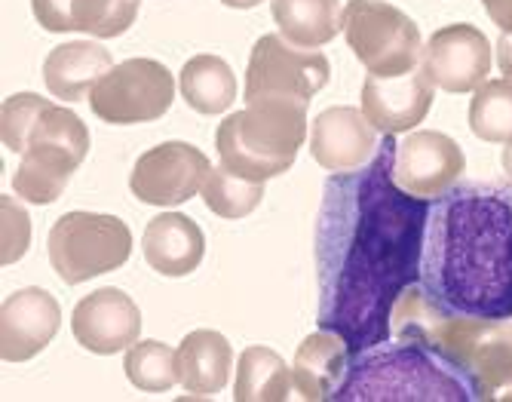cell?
<instances>
[{"mask_svg": "<svg viewBox=\"0 0 512 402\" xmlns=\"http://www.w3.org/2000/svg\"><path fill=\"white\" fill-rule=\"evenodd\" d=\"M488 387L427 335L402 332L399 341H381L350 353L347 375L332 402H479Z\"/></svg>", "mask_w": 512, "mask_h": 402, "instance_id": "3", "label": "cell"}, {"mask_svg": "<svg viewBox=\"0 0 512 402\" xmlns=\"http://www.w3.org/2000/svg\"><path fill=\"white\" fill-rule=\"evenodd\" d=\"M31 240V221L25 215V209L13 200L4 197V264H13L25 255Z\"/></svg>", "mask_w": 512, "mask_h": 402, "instance_id": "28", "label": "cell"}, {"mask_svg": "<svg viewBox=\"0 0 512 402\" xmlns=\"http://www.w3.org/2000/svg\"><path fill=\"white\" fill-rule=\"evenodd\" d=\"M212 166L209 157L188 142H163L145 151L132 169V194L151 206H181L194 200Z\"/></svg>", "mask_w": 512, "mask_h": 402, "instance_id": "10", "label": "cell"}, {"mask_svg": "<svg viewBox=\"0 0 512 402\" xmlns=\"http://www.w3.org/2000/svg\"><path fill=\"white\" fill-rule=\"evenodd\" d=\"M221 4L234 7V10H252V7H258V4H261V0H221Z\"/></svg>", "mask_w": 512, "mask_h": 402, "instance_id": "31", "label": "cell"}, {"mask_svg": "<svg viewBox=\"0 0 512 402\" xmlns=\"http://www.w3.org/2000/svg\"><path fill=\"white\" fill-rule=\"evenodd\" d=\"M175 99V77L163 62L129 59L114 65L89 93V108L111 126L148 123L163 117Z\"/></svg>", "mask_w": 512, "mask_h": 402, "instance_id": "8", "label": "cell"}, {"mask_svg": "<svg viewBox=\"0 0 512 402\" xmlns=\"http://www.w3.org/2000/svg\"><path fill=\"white\" fill-rule=\"evenodd\" d=\"M503 172L512 178V142L506 145V151H503Z\"/></svg>", "mask_w": 512, "mask_h": 402, "instance_id": "32", "label": "cell"}, {"mask_svg": "<svg viewBox=\"0 0 512 402\" xmlns=\"http://www.w3.org/2000/svg\"><path fill=\"white\" fill-rule=\"evenodd\" d=\"M178 83L184 102L200 114H221L237 102V77L221 56H194Z\"/></svg>", "mask_w": 512, "mask_h": 402, "instance_id": "23", "label": "cell"}, {"mask_svg": "<svg viewBox=\"0 0 512 402\" xmlns=\"http://www.w3.org/2000/svg\"><path fill=\"white\" fill-rule=\"evenodd\" d=\"M433 80L424 68L399 74V77H375L368 74L362 83V114L384 136L408 132L433 108Z\"/></svg>", "mask_w": 512, "mask_h": 402, "instance_id": "14", "label": "cell"}, {"mask_svg": "<svg viewBox=\"0 0 512 402\" xmlns=\"http://www.w3.org/2000/svg\"><path fill=\"white\" fill-rule=\"evenodd\" d=\"M344 37L353 56L375 77H399L421 68V31L384 0H350L344 7Z\"/></svg>", "mask_w": 512, "mask_h": 402, "instance_id": "7", "label": "cell"}, {"mask_svg": "<svg viewBox=\"0 0 512 402\" xmlns=\"http://www.w3.org/2000/svg\"><path fill=\"white\" fill-rule=\"evenodd\" d=\"M264 197V185L261 182H249V178H240L234 172L212 169L206 185H203V200L206 206L221 215V218H246L258 209Z\"/></svg>", "mask_w": 512, "mask_h": 402, "instance_id": "27", "label": "cell"}, {"mask_svg": "<svg viewBox=\"0 0 512 402\" xmlns=\"http://www.w3.org/2000/svg\"><path fill=\"white\" fill-rule=\"evenodd\" d=\"M470 129L482 142H512V80H488L470 102Z\"/></svg>", "mask_w": 512, "mask_h": 402, "instance_id": "25", "label": "cell"}, {"mask_svg": "<svg viewBox=\"0 0 512 402\" xmlns=\"http://www.w3.org/2000/svg\"><path fill=\"white\" fill-rule=\"evenodd\" d=\"M421 298L442 320H512V188L460 182L430 200Z\"/></svg>", "mask_w": 512, "mask_h": 402, "instance_id": "2", "label": "cell"}, {"mask_svg": "<svg viewBox=\"0 0 512 402\" xmlns=\"http://www.w3.org/2000/svg\"><path fill=\"white\" fill-rule=\"evenodd\" d=\"M114 68V59L105 47L89 40H74L56 47L43 62V83L46 89L65 102H77L89 96L96 83Z\"/></svg>", "mask_w": 512, "mask_h": 402, "instance_id": "20", "label": "cell"}, {"mask_svg": "<svg viewBox=\"0 0 512 402\" xmlns=\"http://www.w3.org/2000/svg\"><path fill=\"white\" fill-rule=\"evenodd\" d=\"M270 13L279 34L301 50H316L344 31L341 0H273Z\"/></svg>", "mask_w": 512, "mask_h": 402, "instance_id": "22", "label": "cell"}, {"mask_svg": "<svg viewBox=\"0 0 512 402\" xmlns=\"http://www.w3.org/2000/svg\"><path fill=\"white\" fill-rule=\"evenodd\" d=\"M421 68L445 93H473L491 71V43L467 22L439 28L427 40Z\"/></svg>", "mask_w": 512, "mask_h": 402, "instance_id": "11", "label": "cell"}, {"mask_svg": "<svg viewBox=\"0 0 512 402\" xmlns=\"http://www.w3.org/2000/svg\"><path fill=\"white\" fill-rule=\"evenodd\" d=\"M142 249H145V261L157 274L188 277L197 271L206 255V237L191 215L163 212L154 221H148Z\"/></svg>", "mask_w": 512, "mask_h": 402, "instance_id": "17", "label": "cell"}, {"mask_svg": "<svg viewBox=\"0 0 512 402\" xmlns=\"http://www.w3.org/2000/svg\"><path fill=\"white\" fill-rule=\"evenodd\" d=\"M40 28L86 31L96 37H120L138 16V0H31Z\"/></svg>", "mask_w": 512, "mask_h": 402, "instance_id": "18", "label": "cell"}, {"mask_svg": "<svg viewBox=\"0 0 512 402\" xmlns=\"http://www.w3.org/2000/svg\"><path fill=\"white\" fill-rule=\"evenodd\" d=\"M463 166H467V160H463V151L454 139H448L445 132L424 129L411 132L405 142H399L393 178L408 194L436 200L451 185H457Z\"/></svg>", "mask_w": 512, "mask_h": 402, "instance_id": "12", "label": "cell"}, {"mask_svg": "<svg viewBox=\"0 0 512 402\" xmlns=\"http://www.w3.org/2000/svg\"><path fill=\"white\" fill-rule=\"evenodd\" d=\"M129 255L132 231L117 215L68 212L50 231V261L68 286L117 271Z\"/></svg>", "mask_w": 512, "mask_h": 402, "instance_id": "6", "label": "cell"}, {"mask_svg": "<svg viewBox=\"0 0 512 402\" xmlns=\"http://www.w3.org/2000/svg\"><path fill=\"white\" fill-rule=\"evenodd\" d=\"M396 148L384 136L362 169L332 172L322 185L313 234L316 323L341 335L350 353L390 341L399 301L421 280L430 200L396 185Z\"/></svg>", "mask_w": 512, "mask_h": 402, "instance_id": "1", "label": "cell"}, {"mask_svg": "<svg viewBox=\"0 0 512 402\" xmlns=\"http://www.w3.org/2000/svg\"><path fill=\"white\" fill-rule=\"evenodd\" d=\"M497 62H500V71L506 74V80H512V34L500 37V43H497Z\"/></svg>", "mask_w": 512, "mask_h": 402, "instance_id": "30", "label": "cell"}, {"mask_svg": "<svg viewBox=\"0 0 512 402\" xmlns=\"http://www.w3.org/2000/svg\"><path fill=\"white\" fill-rule=\"evenodd\" d=\"M332 80V65L322 53L301 50L283 34H264L249 59L246 99L258 96H289L310 102Z\"/></svg>", "mask_w": 512, "mask_h": 402, "instance_id": "9", "label": "cell"}, {"mask_svg": "<svg viewBox=\"0 0 512 402\" xmlns=\"http://www.w3.org/2000/svg\"><path fill=\"white\" fill-rule=\"evenodd\" d=\"M62 307L46 289H19L0 310V356L7 363H25L59 335Z\"/></svg>", "mask_w": 512, "mask_h": 402, "instance_id": "16", "label": "cell"}, {"mask_svg": "<svg viewBox=\"0 0 512 402\" xmlns=\"http://www.w3.org/2000/svg\"><path fill=\"white\" fill-rule=\"evenodd\" d=\"M307 136V102L289 96L246 99L215 132L221 166L249 182H267L292 169Z\"/></svg>", "mask_w": 512, "mask_h": 402, "instance_id": "5", "label": "cell"}, {"mask_svg": "<svg viewBox=\"0 0 512 402\" xmlns=\"http://www.w3.org/2000/svg\"><path fill=\"white\" fill-rule=\"evenodd\" d=\"M71 332L89 353L114 356L138 341L142 314H138V304L123 289L105 286L80 298L71 317Z\"/></svg>", "mask_w": 512, "mask_h": 402, "instance_id": "13", "label": "cell"}, {"mask_svg": "<svg viewBox=\"0 0 512 402\" xmlns=\"http://www.w3.org/2000/svg\"><path fill=\"white\" fill-rule=\"evenodd\" d=\"M126 378L145 393H163L178 381V350L163 341H135L123 360Z\"/></svg>", "mask_w": 512, "mask_h": 402, "instance_id": "26", "label": "cell"}, {"mask_svg": "<svg viewBox=\"0 0 512 402\" xmlns=\"http://www.w3.org/2000/svg\"><path fill=\"white\" fill-rule=\"evenodd\" d=\"M347 363H350V347L341 335L329 329L307 335L295 353V372H292L298 396L310 402L332 399L347 375Z\"/></svg>", "mask_w": 512, "mask_h": 402, "instance_id": "19", "label": "cell"}, {"mask_svg": "<svg viewBox=\"0 0 512 402\" xmlns=\"http://www.w3.org/2000/svg\"><path fill=\"white\" fill-rule=\"evenodd\" d=\"M378 145V129L368 123L359 108H325L310 126V154L325 172L362 169L378 154Z\"/></svg>", "mask_w": 512, "mask_h": 402, "instance_id": "15", "label": "cell"}, {"mask_svg": "<svg viewBox=\"0 0 512 402\" xmlns=\"http://www.w3.org/2000/svg\"><path fill=\"white\" fill-rule=\"evenodd\" d=\"M0 136L13 154H22L13 191L34 206L59 200L89 154L86 123L37 93H16L4 102Z\"/></svg>", "mask_w": 512, "mask_h": 402, "instance_id": "4", "label": "cell"}, {"mask_svg": "<svg viewBox=\"0 0 512 402\" xmlns=\"http://www.w3.org/2000/svg\"><path fill=\"white\" fill-rule=\"evenodd\" d=\"M494 25H500L506 34H512V0H482Z\"/></svg>", "mask_w": 512, "mask_h": 402, "instance_id": "29", "label": "cell"}, {"mask_svg": "<svg viewBox=\"0 0 512 402\" xmlns=\"http://www.w3.org/2000/svg\"><path fill=\"white\" fill-rule=\"evenodd\" d=\"M292 372L270 347H249L240 353L234 399L240 402H283L292 393Z\"/></svg>", "mask_w": 512, "mask_h": 402, "instance_id": "24", "label": "cell"}, {"mask_svg": "<svg viewBox=\"0 0 512 402\" xmlns=\"http://www.w3.org/2000/svg\"><path fill=\"white\" fill-rule=\"evenodd\" d=\"M230 369H234V350L215 329H197L178 344V384L191 396L209 399L221 393Z\"/></svg>", "mask_w": 512, "mask_h": 402, "instance_id": "21", "label": "cell"}]
</instances>
